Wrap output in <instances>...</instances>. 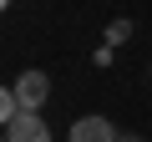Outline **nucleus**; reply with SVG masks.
<instances>
[{
	"label": "nucleus",
	"instance_id": "obj_5",
	"mask_svg": "<svg viewBox=\"0 0 152 142\" xmlns=\"http://www.w3.org/2000/svg\"><path fill=\"white\" fill-rule=\"evenodd\" d=\"M117 142H147V137H142V132H122Z\"/></svg>",
	"mask_w": 152,
	"mask_h": 142
},
{
	"label": "nucleus",
	"instance_id": "obj_4",
	"mask_svg": "<svg viewBox=\"0 0 152 142\" xmlns=\"http://www.w3.org/2000/svg\"><path fill=\"white\" fill-rule=\"evenodd\" d=\"M122 41H132V20H127V15H117V20L107 26V46H122Z\"/></svg>",
	"mask_w": 152,
	"mask_h": 142
},
{
	"label": "nucleus",
	"instance_id": "obj_3",
	"mask_svg": "<svg viewBox=\"0 0 152 142\" xmlns=\"http://www.w3.org/2000/svg\"><path fill=\"white\" fill-rule=\"evenodd\" d=\"M5 142H51V127L41 122V112H20L5 127Z\"/></svg>",
	"mask_w": 152,
	"mask_h": 142
},
{
	"label": "nucleus",
	"instance_id": "obj_6",
	"mask_svg": "<svg viewBox=\"0 0 152 142\" xmlns=\"http://www.w3.org/2000/svg\"><path fill=\"white\" fill-rule=\"evenodd\" d=\"M147 81H152V66H147Z\"/></svg>",
	"mask_w": 152,
	"mask_h": 142
},
{
	"label": "nucleus",
	"instance_id": "obj_1",
	"mask_svg": "<svg viewBox=\"0 0 152 142\" xmlns=\"http://www.w3.org/2000/svg\"><path fill=\"white\" fill-rule=\"evenodd\" d=\"M10 91H15L20 112H41L46 97H51V76H46V71H20V76L10 81Z\"/></svg>",
	"mask_w": 152,
	"mask_h": 142
},
{
	"label": "nucleus",
	"instance_id": "obj_2",
	"mask_svg": "<svg viewBox=\"0 0 152 142\" xmlns=\"http://www.w3.org/2000/svg\"><path fill=\"white\" fill-rule=\"evenodd\" d=\"M117 137H122V132H117L107 117L91 112V117H81V122H71V137H66V142H117Z\"/></svg>",
	"mask_w": 152,
	"mask_h": 142
}]
</instances>
